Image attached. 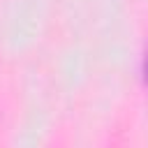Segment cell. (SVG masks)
<instances>
[{
  "label": "cell",
  "instance_id": "obj_1",
  "mask_svg": "<svg viewBox=\"0 0 148 148\" xmlns=\"http://www.w3.org/2000/svg\"><path fill=\"white\" fill-rule=\"evenodd\" d=\"M146 81H148V58H146Z\"/></svg>",
  "mask_w": 148,
  "mask_h": 148
}]
</instances>
